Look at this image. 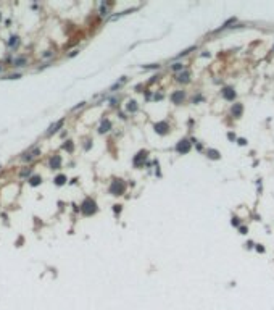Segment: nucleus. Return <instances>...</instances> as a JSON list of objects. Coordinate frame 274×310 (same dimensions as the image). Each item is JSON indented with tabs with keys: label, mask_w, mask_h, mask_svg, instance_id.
Here are the masks:
<instances>
[{
	"label": "nucleus",
	"mask_w": 274,
	"mask_h": 310,
	"mask_svg": "<svg viewBox=\"0 0 274 310\" xmlns=\"http://www.w3.org/2000/svg\"><path fill=\"white\" fill-rule=\"evenodd\" d=\"M81 212L84 213V215H94L95 212H97V204L92 200V199H86L84 202H82V205H81Z\"/></svg>",
	"instance_id": "f257e3e1"
},
{
	"label": "nucleus",
	"mask_w": 274,
	"mask_h": 310,
	"mask_svg": "<svg viewBox=\"0 0 274 310\" xmlns=\"http://www.w3.org/2000/svg\"><path fill=\"white\" fill-rule=\"evenodd\" d=\"M124 191H126V182L123 179H114L110 186V194H113V196H121V194H124Z\"/></svg>",
	"instance_id": "f03ea898"
},
{
	"label": "nucleus",
	"mask_w": 274,
	"mask_h": 310,
	"mask_svg": "<svg viewBox=\"0 0 274 310\" xmlns=\"http://www.w3.org/2000/svg\"><path fill=\"white\" fill-rule=\"evenodd\" d=\"M176 150L179 154H187L189 150H190V142L187 141V139H182V141L177 142V145H176Z\"/></svg>",
	"instance_id": "7ed1b4c3"
},
{
	"label": "nucleus",
	"mask_w": 274,
	"mask_h": 310,
	"mask_svg": "<svg viewBox=\"0 0 274 310\" xmlns=\"http://www.w3.org/2000/svg\"><path fill=\"white\" fill-rule=\"evenodd\" d=\"M147 150H140V152H139L136 157H134V160H132V163H134V166H140L142 163H144L145 162V158H147Z\"/></svg>",
	"instance_id": "20e7f679"
},
{
	"label": "nucleus",
	"mask_w": 274,
	"mask_h": 310,
	"mask_svg": "<svg viewBox=\"0 0 274 310\" xmlns=\"http://www.w3.org/2000/svg\"><path fill=\"white\" fill-rule=\"evenodd\" d=\"M153 128H155V131H157L158 134H161V136H163V134H166V133H168L169 126H168V123H166V121H160V123H157V125H155Z\"/></svg>",
	"instance_id": "39448f33"
},
{
	"label": "nucleus",
	"mask_w": 274,
	"mask_h": 310,
	"mask_svg": "<svg viewBox=\"0 0 274 310\" xmlns=\"http://www.w3.org/2000/svg\"><path fill=\"white\" fill-rule=\"evenodd\" d=\"M223 97L226 100H234L236 99V90L232 89V87H224L223 89Z\"/></svg>",
	"instance_id": "423d86ee"
},
{
	"label": "nucleus",
	"mask_w": 274,
	"mask_h": 310,
	"mask_svg": "<svg viewBox=\"0 0 274 310\" xmlns=\"http://www.w3.org/2000/svg\"><path fill=\"white\" fill-rule=\"evenodd\" d=\"M184 97H185V94L182 92V90H176V92L171 94V100H173V103H182Z\"/></svg>",
	"instance_id": "0eeeda50"
},
{
	"label": "nucleus",
	"mask_w": 274,
	"mask_h": 310,
	"mask_svg": "<svg viewBox=\"0 0 274 310\" xmlns=\"http://www.w3.org/2000/svg\"><path fill=\"white\" fill-rule=\"evenodd\" d=\"M61 166V157L60 155H53V157L50 158V168L52 170H58Z\"/></svg>",
	"instance_id": "6e6552de"
},
{
	"label": "nucleus",
	"mask_w": 274,
	"mask_h": 310,
	"mask_svg": "<svg viewBox=\"0 0 274 310\" xmlns=\"http://www.w3.org/2000/svg\"><path fill=\"white\" fill-rule=\"evenodd\" d=\"M242 112H244V105L242 103H234V107H232V115L236 118H239L242 116Z\"/></svg>",
	"instance_id": "1a4fd4ad"
},
{
	"label": "nucleus",
	"mask_w": 274,
	"mask_h": 310,
	"mask_svg": "<svg viewBox=\"0 0 274 310\" xmlns=\"http://www.w3.org/2000/svg\"><path fill=\"white\" fill-rule=\"evenodd\" d=\"M61 126H63V120H58L57 123H53V125H52V126H50V128H49V131H47V134H49V136H50V134H53V133H57V131H58V129H60V128H61Z\"/></svg>",
	"instance_id": "9d476101"
},
{
	"label": "nucleus",
	"mask_w": 274,
	"mask_h": 310,
	"mask_svg": "<svg viewBox=\"0 0 274 310\" xmlns=\"http://www.w3.org/2000/svg\"><path fill=\"white\" fill-rule=\"evenodd\" d=\"M39 155V149H35V150H31V152H27L24 157H23V162H31L34 157H37Z\"/></svg>",
	"instance_id": "9b49d317"
},
{
	"label": "nucleus",
	"mask_w": 274,
	"mask_h": 310,
	"mask_svg": "<svg viewBox=\"0 0 274 310\" xmlns=\"http://www.w3.org/2000/svg\"><path fill=\"white\" fill-rule=\"evenodd\" d=\"M206 155H208V158H211V160H218V158H221V154L218 152V150H214V149H210L208 152H206Z\"/></svg>",
	"instance_id": "f8f14e48"
},
{
	"label": "nucleus",
	"mask_w": 274,
	"mask_h": 310,
	"mask_svg": "<svg viewBox=\"0 0 274 310\" xmlns=\"http://www.w3.org/2000/svg\"><path fill=\"white\" fill-rule=\"evenodd\" d=\"M126 110H128V112H131V113L137 112V102H136V100H129L128 105H126Z\"/></svg>",
	"instance_id": "ddd939ff"
},
{
	"label": "nucleus",
	"mask_w": 274,
	"mask_h": 310,
	"mask_svg": "<svg viewBox=\"0 0 274 310\" xmlns=\"http://www.w3.org/2000/svg\"><path fill=\"white\" fill-rule=\"evenodd\" d=\"M112 129V123H110L108 120H105L100 125V128H98V131H100V133H106V131H110Z\"/></svg>",
	"instance_id": "4468645a"
},
{
	"label": "nucleus",
	"mask_w": 274,
	"mask_h": 310,
	"mask_svg": "<svg viewBox=\"0 0 274 310\" xmlns=\"http://www.w3.org/2000/svg\"><path fill=\"white\" fill-rule=\"evenodd\" d=\"M189 79H190V73H189V71H184V73H181L179 76H177V81H179V82H189Z\"/></svg>",
	"instance_id": "2eb2a0df"
},
{
	"label": "nucleus",
	"mask_w": 274,
	"mask_h": 310,
	"mask_svg": "<svg viewBox=\"0 0 274 310\" xmlns=\"http://www.w3.org/2000/svg\"><path fill=\"white\" fill-rule=\"evenodd\" d=\"M65 182H66V176H65V174H60V176L55 178V184H57V186H63Z\"/></svg>",
	"instance_id": "dca6fc26"
},
{
	"label": "nucleus",
	"mask_w": 274,
	"mask_h": 310,
	"mask_svg": "<svg viewBox=\"0 0 274 310\" xmlns=\"http://www.w3.org/2000/svg\"><path fill=\"white\" fill-rule=\"evenodd\" d=\"M41 181H42L41 176H32V178L29 179V184H31V186H39V184H41Z\"/></svg>",
	"instance_id": "f3484780"
},
{
	"label": "nucleus",
	"mask_w": 274,
	"mask_h": 310,
	"mask_svg": "<svg viewBox=\"0 0 274 310\" xmlns=\"http://www.w3.org/2000/svg\"><path fill=\"white\" fill-rule=\"evenodd\" d=\"M16 44H18V36H11V37H10V42H8V45H10V47H15Z\"/></svg>",
	"instance_id": "a211bd4d"
},
{
	"label": "nucleus",
	"mask_w": 274,
	"mask_h": 310,
	"mask_svg": "<svg viewBox=\"0 0 274 310\" xmlns=\"http://www.w3.org/2000/svg\"><path fill=\"white\" fill-rule=\"evenodd\" d=\"M193 49H195V47H189V49H185L184 52H181V53H177V57H176V58H181V57H182V55H187V53H189V52H192Z\"/></svg>",
	"instance_id": "6ab92c4d"
},
{
	"label": "nucleus",
	"mask_w": 274,
	"mask_h": 310,
	"mask_svg": "<svg viewBox=\"0 0 274 310\" xmlns=\"http://www.w3.org/2000/svg\"><path fill=\"white\" fill-rule=\"evenodd\" d=\"M63 149H66L68 152H73V149H74V147H73V142H69V141H68L65 145H63Z\"/></svg>",
	"instance_id": "aec40b11"
},
{
	"label": "nucleus",
	"mask_w": 274,
	"mask_h": 310,
	"mask_svg": "<svg viewBox=\"0 0 274 310\" xmlns=\"http://www.w3.org/2000/svg\"><path fill=\"white\" fill-rule=\"evenodd\" d=\"M26 63V58H18L16 62H15V66H23Z\"/></svg>",
	"instance_id": "412c9836"
},
{
	"label": "nucleus",
	"mask_w": 274,
	"mask_h": 310,
	"mask_svg": "<svg viewBox=\"0 0 274 310\" xmlns=\"http://www.w3.org/2000/svg\"><path fill=\"white\" fill-rule=\"evenodd\" d=\"M182 68H184V65H182V63H174V65H173V70L174 71H179Z\"/></svg>",
	"instance_id": "4be33fe9"
},
{
	"label": "nucleus",
	"mask_w": 274,
	"mask_h": 310,
	"mask_svg": "<svg viewBox=\"0 0 274 310\" xmlns=\"http://www.w3.org/2000/svg\"><path fill=\"white\" fill-rule=\"evenodd\" d=\"M29 173H31V170L27 168V170H24V171H21V173H19V176H21V178H24V176H27Z\"/></svg>",
	"instance_id": "5701e85b"
},
{
	"label": "nucleus",
	"mask_w": 274,
	"mask_h": 310,
	"mask_svg": "<svg viewBox=\"0 0 274 310\" xmlns=\"http://www.w3.org/2000/svg\"><path fill=\"white\" fill-rule=\"evenodd\" d=\"M232 225L234 226H239V218H232Z\"/></svg>",
	"instance_id": "b1692460"
},
{
	"label": "nucleus",
	"mask_w": 274,
	"mask_h": 310,
	"mask_svg": "<svg viewBox=\"0 0 274 310\" xmlns=\"http://www.w3.org/2000/svg\"><path fill=\"white\" fill-rule=\"evenodd\" d=\"M240 234H247V228L245 226H240Z\"/></svg>",
	"instance_id": "393cba45"
},
{
	"label": "nucleus",
	"mask_w": 274,
	"mask_h": 310,
	"mask_svg": "<svg viewBox=\"0 0 274 310\" xmlns=\"http://www.w3.org/2000/svg\"><path fill=\"white\" fill-rule=\"evenodd\" d=\"M113 210H114V212H121V205H114Z\"/></svg>",
	"instance_id": "a878e982"
},
{
	"label": "nucleus",
	"mask_w": 274,
	"mask_h": 310,
	"mask_svg": "<svg viewBox=\"0 0 274 310\" xmlns=\"http://www.w3.org/2000/svg\"><path fill=\"white\" fill-rule=\"evenodd\" d=\"M227 137H229V139H231V141H234V139H236V134H232V133H229V134H227Z\"/></svg>",
	"instance_id": "bb28decb"
},
{
	"label": "nucleus",
	"mask_w": 274,
	"mask_h": 310,
	"mask_svg": "<svg viewBox=\"0 0 274 310\" xmlns=\"http://www.w3.org/2000/svg\"><path fill=\"white\" fill-rule=\"evenodd\" d=\"M239 144L240 145H245V144H247V141H245V139H239Z\"/></svg>",
	"instance_id": "cd10ccee"
},
{
	"label": "nucleus",
	"mask_w": 274,
	"mask_h": 310,
	"mask_svg": "<svg viewBox=\"0 0 274 310\" xmlns=\"http://www.w3.org/2000/svg\"><path fill=\"white\" fill-rule=\"evenodd\" d=\"M256 250H258V252H264V247H261V245H256Z\"/></svg>",
	"instance_id": "c85d7f7f"
},
{
	"label": "nucleus",
	"mask_w": 274,
	"mask_h": 310,
	"mask_svg": "<svg viewBox=\"0 0 274 310\" xmlns=\"http://www.w3.org/2000/svg\"><path fill=\"white\" fill-rule=\"evenodd\" d=\"M0 70H2V66H0Z\"/></svg>",
	"instance_id": "c756f323"
},
{
	"label": "nucleus",
	"mask_w": 274,
	"mask_h": 310,
	"mask_svg": "<svg viewBox=\"0 0 274 310\" xmlns=\"http://www.w3.org/2000/svg\"><path fill=\"white\" fill-rule=\"evenodd\" d=\"M0 18H2V15H0Z\"/></svg>",
	"instance_id": "7c9ffc66"
}]
</instances>
